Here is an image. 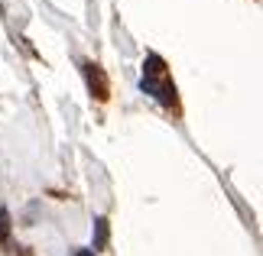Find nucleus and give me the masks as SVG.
Segmentation results:
<instances>
[{"label": "nucleus", "instance_id": "1", "mask_svg": "<svg viewBox=\"0 0 263 256\" xmlns=\"http://www.w3.org/2000/svg\"><path fill=\"white\" fill-rule=\"evenodd\" d=\"M140 88H143L146 94H153V97L159 101V104H166V107L176 101V88L169 85V81H159V78H143V81H140Z\"/></svg>", "mask_w": 263, "mask_h": 256}, {"label": "nucleus", "instance_id": "2", "mask_svg": "<svg viewBox=\"0 0 263 256\" xmlns=\"http://www.w3.org/2000/svg\"><path fill=\"white\" fill-rule=\"evenodd\" d=\"M85 75H88V85H91V91H95V97L104 101L107 97V78H104V71H101L98 65H85Z\"/></svg>", "mask_w": 263, "mask_h": 256}, {"label": "nucleus", "instance_id": "3", "mask_svg": "<svg viewBox=\"0 0 263 256\" xmlns=\"http://www.w3.org/2000/svg\"><path fill=\"white\" fill-rule=\"evenodd\" d=\"M104 243H107V221L98 218V221H95V250H101Z\"/></svg>", "mask_w": 263, "mask_h": 256}, {"label": "nucleus", "instance_id": "4", "mask_svg": "<svg viewBox=\"0 0 263 256\" xmlns=\"http://www.w3.org/2000/svg\"><path fill=\"white\" fill-rule=\"evenodd\" d=\"M7 233H10V218H7L4 211H0V240H4Z\"/></svg>", "mask_w": 263, "mask_h": 256}, {"label": "nucleus", "instance_id": "5", "mask_svg": "<svg viewBox=\"0 0 263 256\" xmlns=\"http://www.w3.org/2000/svg\"><path fill=\"white\" fill-rule=\"evenodd\" d=\"M75 256H91V253H88V250H78V253H75Z\"/></svg>", "mask_w": 263, "mask_h": 256}]
</instances>
